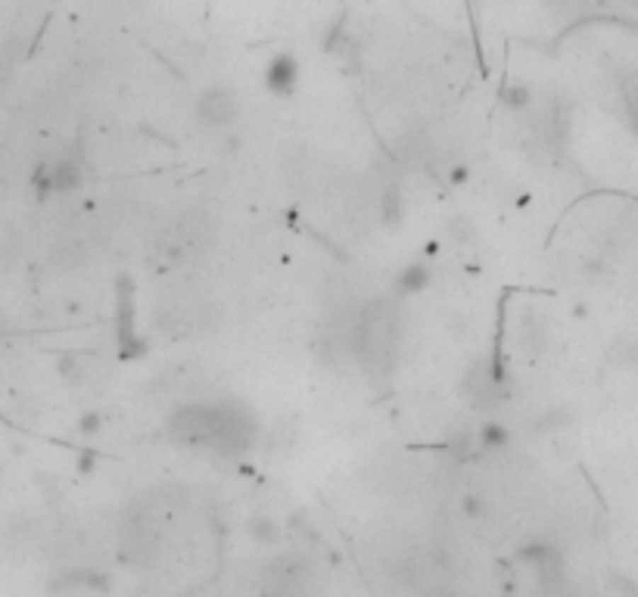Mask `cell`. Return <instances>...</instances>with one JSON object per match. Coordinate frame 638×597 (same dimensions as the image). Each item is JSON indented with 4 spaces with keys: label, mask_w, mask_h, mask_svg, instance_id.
Masks as SVG:
<instances>
[{
    "label": "cell",
    "mask_w": 638,
    "mask_h": 597,
    "mask_svg": "<svg viewBox=\"0 0 638 597\" xmlns=\"http://www.w3.org/2000/svg\"><path fill=\"white\" fill-rule=\"evenodd\" d=\"M392 336H396V330H392V320L368 311L365 324H361V340H358V352L365 355V364L368 367L377 364V358L389 361V355H392Z\"/></svg>",
    "instance_id": "7a4b0ae2"
},
{
    "label": "cell",
    "mask_w": 638,
    "mask_h": 597,
    "mask_svg": "<svg viewBox=\"0 0 638 597\" xmlns=\"http://www.w3.org/2000/svg\"><path fill=\"white\" fill-rule=\"evenodd\" d=\"M47 184H50L53 190H59V193L75 190V187L81 184V171H78V165H75V162L62 159V162H57V165L50 168V175H47Z\"/></svg>",
    "instance_id": "277c9868"
},
{
    "label": "cell",
    "mask_w": 638,
    "mask_h": 597,
    "mask_svg": "<svg viewBox=\"0 0 638 597\" xmlns=\"http://www.w3.org/2000/svg\"><path fill=\"white\" fill-rule=\"evenodd\" d=\"M296 84V66L290 59H278L268 69V88L274 91H290Z\"/></svg>",
    "instance_id": "5b68a950"
},
{
    "label": "cell",
    "mask_w": 638,
    "mask_h": 597,
    "mask_svg": "<svg viewBox=\"0 0 638 597\" xmlns=\"http://www.w3.org/2000/svg\"><path fill=\"white\" fill-rule=\"evenodd\" d=\"M171 433L178 442L206 445L215 451H243L249 445V423L243 414L227 407H181L171 420Z\"/></svg>",
    "instance_id": "6da1fadb"
},
{
    "label": "cell",
    "mask_w": 638,
    "mask_h": 597,
    "mask_svg": "<svg viewBox=\"0 0 638 597\" xmlns=\"http://www.w3.org/2000/svg\"><path fill=\"white\" fill-rule=\"evenodd\" d=\"M196 115L209 124V128H218V124H227L237 115V103H234V93L224 88H212L200 97L196 103Z\"/></svg>",
    "instance_id": "3957f363"
}]
</instances>
